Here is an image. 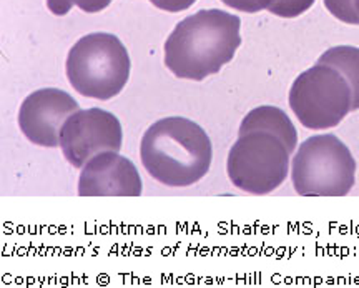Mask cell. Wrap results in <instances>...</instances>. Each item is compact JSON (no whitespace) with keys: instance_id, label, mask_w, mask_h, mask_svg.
Wrapping results in <instances>:
<instances>
[{"instance_id":"cell-4","label":"cell","mask_w":359,"mask_h":288,"mask_svg":"<svg viewBox=\"0 0 359 288\" xmlns=\"http://www.w3.org/2000/svg\"><path fill=\"white\" fill-rule=\"evenodd\" d=\"M290 174L298 195L346 197L356 182V160L336 135H313L296 148Z\"/></svg>"},{"instance_id":"cell-14","label":"cell","mask_w":359,"mask_h":288,"mask_svg":"<svg viewBox=\"0 0 359 288\" xmlns=\"http://www.w3.org/2000/svg\"><path fill=\"white\" fill-rule=\"evenodd\" d=\"M331 15L348 25H359V13L354 7V0H323Z\"/></svg>"},{"instance_id":"cell-9","label":"cell","mask_w":359,"mask_h":288,"mask_svg":"<svg viewBox=\"0 0 359 288\" xmlns=\"http://www.w3.org/2000/svg\"><path fill=\"white\" fill-rule=\"evenodd\" d=\"M140 174L118 152H102L88 160L79 178L80 197H140Z\"/></svg>"},{"instance_id":"cell-7","label":"cell","mask_w":359,"mask_h":288,"mask_svg":"<svg viewBox=\"0 0 359 288\" xmlns=\"http://www.w3.org/2000/svg\"><path fill=\"white\" fill-rule=\"evenodd\" d=\"M123 143L120 120L102 109L77 110L69 117L60 132V148L65 160L83 169L102 152H118Z\"/></svg>"},{"instance_id":"cell-12","label":"cell","mask_w":359,"mask_h":288,"mask_svg":"<svg viewBox=\"0 0 359 288\" xmlns=\"http://www.w3.org/2000/svg\"><path fill=\"white\" fill-rule=\"evenodd\" d=\"M111 4V0H47V7L53 15H67L72 7H79L87 13L102 12Z\"/></svg>"},{"instance_id":"cell-11","label":"cell","mask_w":359,"mask_h":288,"mask_svg":"<svg viewBox=\"0 0 359 288\" xmlns=\"http://www.w3.org/2000/svg\"><path fill=\"white\" fill-rule=\"evenodd\" d=\"M318 64L333 67L351 87L353 112L359 110V48L353 45H336L327 48Z\"/></svg>"},{"instance_id":"cell-17","label":"cell","mask_w":359,"mask_h":288,"mask_svg":"<svg viewBox=\"0 0 359 288\" xmlns=\"http://www.w3.org/2000/svg\"><path fill=\"white\" fill-rule=\"evenodd\" d=\"M354 7H356V12L359 13V0H354Z\"/></svg>"},{"instance_id":"cell-10","label":"cell","mask_w":359,"mask_h":288,"mask_svg":"<svg viewBox=\"0 0 359 288\" xmlns=\"http://www.w3.org/2000/svg\"><path fill=\"white\" fill-rule=\"evenodd\" d=\"M251 132H266L275 135V137L281 138L291 154L298 148L296 127L290 117L286 115V112L278 109V107L262 105L248 112L245 119L241 120L240 135Z\"/></svg>"},{"instance_id":"cell-1","label":"cell","mask_w":359,"mask_h":288,"mask_svg":"<svg viewBox=\"0 0 359 288\" xmlns=\"http://www.w3.org/2000/svg\"><path fill=\"white\" fill-rule=\"evenodd\" d=\"M240 17L206 8L178 22L165 42V65L175 77L201 82L233 60L241 45Z\"/></svg>"},{"instance_id":"cell-8","label":"cell","mask_w":359,"mask_h":288,"mask_svg":"<svg viewBox=\"0 0 359 288\" xmlns=\"http://www.w3.org/2000/svg\"><path fill=\"white\" fill-rule=\"evenodd\" d=\"M77 110V100L64 90L40 89L22 102L19 127L35 145L60 147L62 127Z\"/></svg>"},{"instance_id":"cell-15","label":"cell","mask_w":359,"mask_h":288,"mask_svg":"<svg viewBox=\"0 0 359 288\" xmlns=\"http://www.w3.org/2000/svg\"><path fill=\"white\" fill-rule=\"evenodd\" d=\"M222 2L226 7L233 8V11L243 13H257L262 11H268L275 0H222Z\"/></svg>"},{"instance_id":"cell-3","label":"cell","mask_w":359,"mask_h":288,"mask_svg":"<svg viewBox=\"0 0 359 288\" xmlns=\"http://www.w3.org/2000/svg\"><path fill=\"white\" fill-rule=\"evenodd\" d=\"M132 62L118 37L105 32L77 40L67 57V79L80 96L109 100L122 92Z\"/></svg>"},{"instance_id":"cell-5","label":"cell","mask_w":359,"mask_h":288,"mask_svg":"<svg viewBox=\"0 0 359 288\" xmlns=\"http://www.w3.org/2000/svg\"><path fill=\"white\" fill-rule=\"evenodd\" d=\"M291 170V152L281 138L266 132L238 137L226 159L230 182L251 195H266L285 183Z\"/></svg>"},{"instance_id":"cell-2","label":"cell","mask_w":359,"mask_h":288,"mask_svg":"<svg viewBox=\"0 0 359 288\" xmlns=\"http://www.w3.org/2000/svg\"><path fill=\"white\" fill-rule=\"evenodd\" d=\"M147 174L167 187L183 188L210 172L213 147L208 133L185 117H167L147 129L140 145Z\"/></svg>"},{"instance_id":"cell-16","label":"cell","mask_w":359,"mask_h":288,"mask_svg":"<svg viewBox=\"0 0 359 288\" xmlns=\"http://www.w3.org/2000/svg\"><path fill=\"white\" fill-rule=\"evenodd\" d=\"M156 8L165 12H183L190 8L196 0H150Z\"/></svg>"},{"instance_id":"cell-13","label":"cell","mask_w":359,"mask_h":288,"mask_svg":"<svg viewBox=\"0 0 359 288\" xmlns=\"http://www.w3.org/2000/svg\"><path fill=\"white\" fill-rule=\"evenodd\" d=\"M313 4L314 0H275L268 11L273 15L281 17V19H294V17L308 12L313 7Z\"/></svg>"},{"instance_id":"cell-6","label":"cell","mask_w":359,"mask_h":288,"mask_svg":"<svg viewBox=\"0 0 359 288\" xmlns=\"http://www.w3.org/2000/svg\"><path fill=\"white\" fill-rule=\"evenodd\" d=\"M290 107L303 127L334 129L353 112V93L346 79L333 67L316 64L291 85Z\"/></svg>"}]
</instances>
